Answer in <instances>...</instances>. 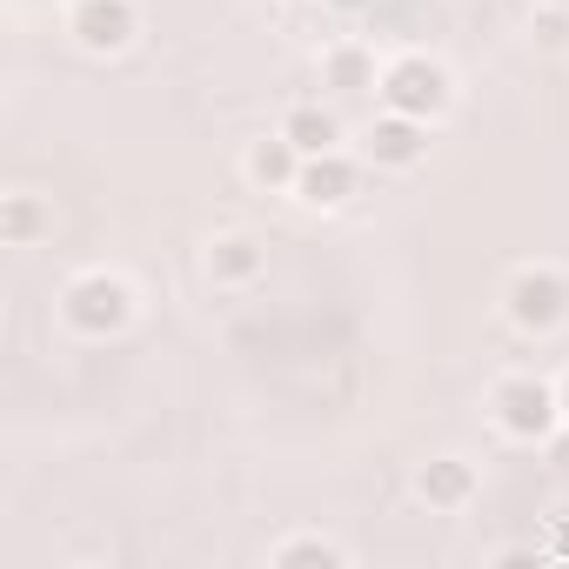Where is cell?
Listing matches in <instances>:
<instances>
[{
	"mask_svg": "<svg viewBox=\"0 0 569 569\" xmlns=\"http://www.w3.org/2000/svg\"><path fill=\"white\" fill-rule=\"evenodd\" d=\"M281 134H289L302 154H329V148H342L349 134H342V114L336 108H322V101H296L289 114H281Z\"/></svg>",
	"mask_w": 569,
	"mask_h": 569,
	"instance_id": "cell-14",
	"label": "cell"
},
{
	"mask_svg": "<svg viewBox=\"0 0 569 569\" xmlns=\"http://www.w3.org/2000/svg\"><path fill=\"white\" fill-rule=\"evenodd\" d=\"M556 396H562V422H569V376H562V382H556Z\"/></svg>",
	"mask_w": 569,
	"mask_h": 569,
	"instance_id": "cell-17",
	"label": "cell"
},
{
	"mask_svg": "<svg viewBox=\"0 0 569 569\" xmlns=\"http://www.w3.org/2000/svg\"><path fill=\"white\" fill-rule=\"evenodd\" d=\"M409 489H416V502H422L429 516H462V509L482 496V476H476L469 456H429V462H416Z\"/></svg>",
	"mask_w": 569,
	"mask_h": 569,
	"instance_id": "cell-9",
	"label": "cell"
},
{
	"mask_svg": "<svg viewBox=\"0 0 569 569\" xmlns=\"http://www.w3.org/2000/svg\"><path fill=\"white\" fill-rule=\"evenodd\" d=\"M61 34L94 54V61H114L141 41V0H68L61 8Z\"/></svg>",
	"mask_w": 569,
	"mask_h": 569,
	"instance_id": "cell-5",
	"label": "cell"
},
{
	"mask_svg": "<svg viewBox=\"0 0 569 569\" xmlns=\"http://www.w3.org/2000/svg\"><path fill=\"white\" fill-rule=\"evenodd\" d=\"M542 449H549V462H556V469H569V422H562V429H556Z\"/></svg>",
	"mask_w": 569,
	"mask_h": 569,
	"instance_id": "cell-16",
	"label": "cell"
},
{
	"mask_svg": "<svg viewBox=\"0 0 569 569\" xmlns=\"http://www.w3.org/2000/svg\"><path fill=\"white\" fill-rule=\"evenodd\" d=\"M54 316H61V329L81 336V342H114V336L134 329L141 296H134V281H128L121 268H81V274L61 281Z\"/></svg>",
	"mask_w": 569,
	"mask_h": 569,
	"instance_id": "cell-1",
	"label": "cell"
},
{
	"mask_svg": "<svg viewBox=\"0 0 569 569\" xmlns=\"http://www.w3.org/2000/svg\"><path fill=\"white\" fill-rule=\"evenodd\" d=\"M502 316H509L516 336H536V342L562 336V329H569V268H556V261H522V268L502 281Z\"/></svg>",
	"mask_w": 569,
	"mask_h": 569,
	"instance_id": "cell-2",
	"label": "cell"
},
{
	"mask_svg": "<svg viewBox=\"0 0 569 569\" xmlns=\"http://www.w3.org/2000/svg\"><path fill=\"white\" fill-rule=\"evenodd\" d=\"M48 234H54L48 194H34V188L0 194V241H8V248H34V241H48Z\"/></svg>",
	"mask_w": 569,
	"mask_h": 569,
	"instance_id": "cell-13",
	"label": "cell"
},
{
	"mask_svg": "<svg viewBox=\"0 0 569 569\" xmlns=\"http://www.w3.org/2000/svg\"><path fill=\"white\" fill-rule=\"evenodd\" d=\"M362 161H369L376 174H416V168L429 161V121L382 108V114L362 128Z\"/></svg>",
	"mask_w": 569,
	"mask_h": 569,
	"instance_id": "cell-6",
	"label": "cell"
},
{
	"mask_svg": "<svg viewBox=\"0 0 569 569\" xmlns=\"http://www.w3.org/2000/svg\"><path fill=\"white\" fill-rule=\"evenodd\" d=\"M302 148L289 141V134H261V141H248V154H241V174L261 188V194H296V174H302Z\"/></svg>",
	"mask_w": 569,
	"mask_h": 569,
	"instance_id": "cell-10",
	"label": "cell"
},
{
	"mask_svg": "<svg viewBox=\"0 0 569 569\" xmlns=\"http://www.w3.org/2000/svg\"><path fill=\"white\" fill-rule=\"evenodd\" d=\"M376 101L382 108H396V114H416V121H442L449 108H456V74L436 61V54H422V48H409V54H396V61H382V81H376Z\"/></svg>",
	"mask_w": 569,
	"mask_h": 569,
	"instance_id": "cell-4",
	"label": "cell"
},
{
	"mask_svg": "<svg viewBox=\"0 0 569 569\" xmlns=\"http://www.w3.org/2000/svg\"><path fill=\"white\" fill-rule=\"evenodd\" d=\"M376 81H382V61H376L369 41L322 48V88H336V94H376Z\"/></svg>",
	"mask_w": 569,
	"mask_h": 569,
	"instance_id": "cell-11",
	"label": "cell"
},
{
	"mask_svg": "<svg viewBox=\"0 0 569 569\" xmlns=\"http://www.w3.org/2000/svg\"><path fill=\"white\" fill-rule=\"evenodd\" d=\"M362 174H369V161H362V154H349V148L309 154V161H302V174H296V201H302L309 214H336V208H349V201L362 194Z\"/></svg>",
	"mask_w": 569,
	"mask_h": 569,
	"instance_id": "cell-7",
	"label": "cell"
},
{
	"mask_svg": "<svg viewBox=\"0 0 569 569\" xmlns=\"http://www.w3.org/2000/svg\"><path fill=\"white\" fill-rule=\"evenodd\" d=\"M201 274H208V289H254L268 274V241L248 228H221L201 248Z\"/></svg>",
	"mask_w": 569,
	"mask_h": 569,
	"instance_id": "cell-8",
	"label": "cell"
},
{
	"mask_svg": "<svg viewBox=\"0 0 569 569\" xmlns=\"http://www.w3.org/2000/svg\"><path fill=\"white\" fill-rule=\"evenodd\" d=\"M489 422H496L509 442L542 449V442L562 429V396H556L549 376H529V369L496 376V382H489Z\"/></svg>",
	"mask_w": 569,
	"mask_h": 569,
	"instance_id": "cell-3",
	"label": "cell"
},
{
	"mask_svg": "<svg viewBox=\"0 0 569 569\" xmlns=\"http://www.w3.org/2000/svg\"><path fill=\"white\" fill-rule=\"evenodd\" d=\"M529 41L542 54H562L569 48V0H529Z\"/></svg>",
	"mask_w": 569,
	"mask_h": 569,
	"instance_id": "cell-15",
	"label": "cell"
},
{
	"mask_svg": "<svg viewBox=\"0 0 569 569\" xmlns=\"http://www.w3.org/2000/svg\"><path fill=\"white\" fill-rule=\"evenodd\" d=\"M336 8H369V0H336Z\"/></svg>",
	"mask_w": 569,
	"mask_h": 569,
	"instance_id": "cell-18",
	"label": "cell"
},
{
	"mask_svg": "<svg viewBox=\"0 0 569 569\" xmlns=\"http://www.w3.org/2000/svg\"><path fill=\"white\" fill-rule=\"evenodd\" d=\"M349 542L322 536V529H296V536H281L268 542V569H349Z\"/></svg>",
	"mask_w": 569,
	"mask_h": 569,
	"instance_id": "cell-12",
	"label": "cell"
}]
</instances>
